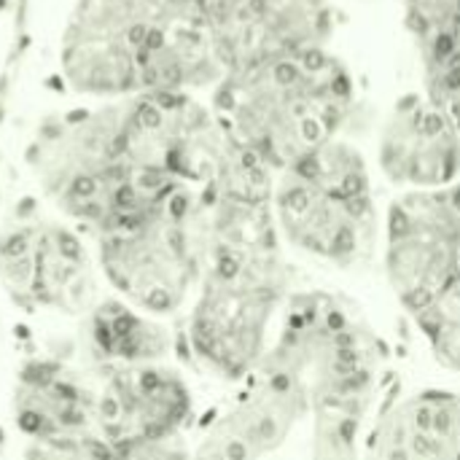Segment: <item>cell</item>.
Here are the masks:
<instances>
[{"instance_id": "d6986e66", "label": "cell", "mask_w": 460, "mask_h": 460, "mask_svg": "<svg viewBox=\"0 0 460 460\" xmlns=\"http://www.w3.org/2000/svg\"><path fill=\"white\" fill-rule=\"evenodd\" d=\"M24 460H116V453L102 442L84 445H30Z\"/></svg>"}, {"instance_id": "3957f363", "label": "cell", "mask_w": 460, "mask_h": 460, "mask_svg": "<svg viewBox=\"0 0 460 460\" xmlns=\"http://www.w3.org/2000/svg\"><path fill=\"white\" fill-rule=\"evenodd\" d=\"M229 137L275 175L340 137L356 81L329 49L226 75L208 97Z\"/></svg>"}, {"instance_id": "6da1fadb", "label": "cell", "mask_w": 460, "mask_h": 460, "mask_svg": "<svg viewBox=\"0 0 460 460\" xmlns=\"http://www.w3.org/2000/svg\"><path fill=\"white\" fill-rule=\"evenodd\" d=\"M383 385L385 345L367 315L337 291L296 288L191 460H364Z\"/></svg>"}, {"instance_id": "e0dca14e", "label": "cell", "mask_w": 460, "mask_h": 460, "mask_svg": "<svg viewBox=\"0 0 460 460\" xmlns=\"http://www.w3.org/2000/svg\"><path fill=\"white\" fill-rule=\"evenodd\" d=\"M218 0H135L143 35H191L213 30Z\"/></svg>"}, {"instance_id": "52a82bcc", "label": "cell", "mask_w": 460, "mask_h": 460, "mask_svg": "<svg viewBox=\"0 0 460 460\" xmlns=\"http://www.w3.org/2000/svg\"><path fill=\"white\" fill-rule=\"evenodd\" d=\"M383 261L399 305L418 315L460 275V205L450 189L402 191L385 210Z\"/></svg>"}, {"instance_id": "7a4b0ae2", "label": "cell", "mask_w": 460, "mask_h": 460, "mask_svg": "<svg viewBox=\"0 0 460 460\" xmlns=\"http://www.w3.org/2000/svg\"><path fill=\"white\" fill-rule=\"evenodd\" d=\"M272 199L213 194L202 199L205 261L189 302L186 342L194 364L237 385L264 358L291 296Z\"/></svg>"}, {"instance_id": "4fadbf2b", "label": "cell", "mask_w": 460, "mask_h": 460, "mask_svg": "<svg viewBox=\"0 0 460 460\" xmlns=\"http://www.w3.org/2000/svg\"><path fill=\"white\" fill-rule=\"evenodd\" d=\"M364 460H460V394L418 388L375 420Z\"/></svg>"}, {"instance_id": "30bf717a", "label": "cell", "mask_w": 460, "mask_h": 460, "mask_svg": "<svg viewBox=\"0 0 460 460\" xmlns=\"http://www.w3.org/2000/svg\"><path fill=\"white\" fill-rule=\"evenodd\" d=\"M94 399L100 442L111 450L181 439L194 420V391L164 361L105 367Z\"/></svg>"}, {"instance_id": "277c9868", "label": "cell", "mask_w": 460, "mask_h": 460, "mask_svg": "<svg viewBox=\"0 0 460 460\" xmlns=\"http://www.w3.org/2000/svg\"><path fill=\"white\" fill-rule=\"evenodd\" d=\"M272 213L280 240L315 264L353 270L377 253L372 172L364 154L340 137L275 175Z\"/></svg>"}, {"instance_id": "7c38bea8", "label": "cell", "mask_w": 460, "mask_h": 460, "mask_svg": "<svg viewBox=\"0 0 460 460\" xmlns=\"http://www.w3.org/2000/svg\"><path fill=\"white\" fill-rule=\"evenodd\" d=\"M11 407L27 445L100 442L94 385L59 361L24 364L16 375Z\"/></svg>"}, {"instance_id": "9a60e30c", "label": "cell", "mask_w": 460, "mask_h": 460, "mask_svg": "<svg viewBox=\"0 0 460 460\" xmlns=\"http://www.w3.org/2000/svg\"><path fill=\"white\" fill-rule=\"evenodd\" d=\"M404 30L423 70L445 62L460 46V0H404Z\"/></svg>"}, {"instance_id": "ac0fdd59", "label": "cell", "mask_w": 460, "mask_h": 460, "mask_svg": "<svg viewBox=\"0 0 460 460\" xmlns=\"http://www.w3.org/2000/svg\"><path fill=\"white\" fill-rule=\"evenodd\" d=\"M426 94L442 108V113L453 121L460 135V49L445 62L423 70Z\"/></svg>"}, {"instance_id": "ba28073f", "label": "cell", "mask_w": 460, "mask_h": 460, "mask_svg": "<svg viewBox=\"0 0 460 460\" xmlns=\"http://www.w3.org/2000/svg\"><path fill=\"white\" fill-rule=\"evenodd\" d=\"M57 70L84 102L140 94V16L135 0H73L57 43Z\"/></svg>"}, {"instance_id": "5b68a950", "label": "cell", "mask_w": 460, "mask_h": 460, "mask_svg": "<svg viewBox=\"0 0 460 460\" xmlns=\"http://www.w3.org/2000/svg\"><path fill=\"white\" fill-rule=\"evenodd\" d=\"M94 256L119 299L154 318L175 315L202 275V194L181 189L159 210L97 234Z\"/></svg>"}, {"instance_id": "5bb4252c", "label": "cell", "mask_w": 460, "mask_h": 460, "mask_svg": "<svg viewBox=\"0 0 460 460\" xmlns=\"http://www.w3.org/2000/svg\"><path fill=\"white\" fill-rule=\"evenodd\" d=\"M89 348L102 367L164 361L172 348L170 332L159 318L127 305L124 299H100L84 318Z\"/></svg>"}, {"instance_id": "9c48e42d", "label": "cell", "mask_w": 460, "mask_h": 460, "mask_svg": "<svg viewBox=\"0 0 460 460\" xmlns=\"http://www.w3.org/2000/svg\"><path fill=\"white\" fill-rule=\"evenodd\" d=\"M337 30L332 0H218L213 40L226 75L329 49Z\"/></svg>"}, {"instance_id": "8fae6325", "label": "cell", "mask_w": 460, "mask_h": 460, "mask_svg": "<svg viewBox=\"0 0 460 460\" xmlns=\"http://www.w3.org/2000/svg\"><path fill=\"white\" fill-rule=\"evenodd\" d=\"M377 167L402 191H439L460 181V135L426 92L402 94L380 132Z\"/></svg>"}, {"instance_id": "8992f818", "label": "cell", "mask_w": 460, "mask_h": 460, "mask_svg": "<svg viewBox=\"0 0 460 460\" xmlns=\"http://www.w3.org/2000/svg\"><path fill=\"white\" fill-rule=\"evenodd\" d=\"M97 256L65 218L30 216L0 232V286L27 313L86 318L102 299Z\"/></svg>"}, {"instance_id": "2e32d148", "label": "cell", "mask_w": 460, "mask_h": 460, "mask_svg": "<svg viewBox=\"0 0 460 460\" xmlns=\"http://www.w3.org/2000/svg\"><path fill=\"white\" fill-rule=\"evenodd\" d=\"M415 323L439 367L460 375V275L434 305L415 315Z\"/></svg>"}]
</instances>
